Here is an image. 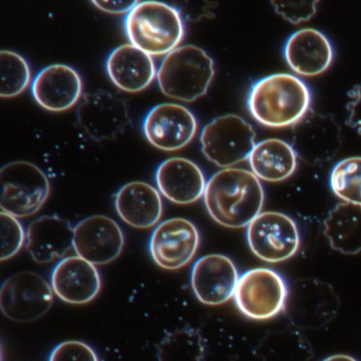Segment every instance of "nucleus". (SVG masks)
Returning a JSON list of instances; mask_svg holds the SVG:
<instances>
[{
    "label": "nucleus",
    "mask_w": 361,
    "mask_h": 361,
    "mask_svg": "<svg viewBox=\"0 0 361 361\" xmlns=\"http://www.w3.org/2000/svg\"><path fill=\"white\" fill-rule=\"evenodd\" d=\"M203 198L208 213L216 223L240 228L247 226L261 213L264 193L252 171L228 167L209 178Z\"/></svg>",
    "instance_id": "1"
},
{
    "label": "nucleus",
    "mask_w": 361,
    "mask_h": 361,
    "mask_svg": "<svg viewBox=\"0 0 361 361\" xmlns=\"http://www.w3.org/2000/svg\"><path fill=\"white\" fill-rule=\"evenodd\" d=\"M312 94L305 81L286 73L255 82L247 95L250 114L260 124L283 128L298 123L311 109Z\"/></svg>",
    "instance_id": "2"
},
{
    "label": "nucleus",
    "mask_w": 361,
    "mask_h": 361,
    "mask_svg": "<svg viewBox=\"0 0 361 361\" xmlns=\"http://www.w3.org/2000/svg\"><path fill=\"white\" fill-rule=\"evenodd\" d=\"M130 44L151 56L166 55L177 48L185 33L180 11L156 1H137L124 17Z\"/></svg>",
    "instance_id": "3"
},
{
    "label": "nucleus",
    "mask_w": 361,
    "mask_h": 361,
    "mask_svg": "<svg viewBox=\"0 0 361 361\" xmlns=\"http://www.w3.org/2000/svg\"><path fill=\"white\" fill-rule=\"evenodd\" d=\"M214 75V61L209 55L197 46L185 44L165 55L156 78L166 96L192 102L207 92Z\"/></svg>",
    "instance_id": "4"
},
{
    "label": "nucleus",
    "mask_w": 361,
    "mask_h": 361,
    "mask_svg": "<svg viewBox=\"0 0 361 361\" xmlns=\"http://www.w3.org/2000/svg\"><path fill=\"white\" fill-rule=\"evenodd\" d=\"M2 212L24 218L37 213L47 200L50 183L46 173L27 161H14L0 170Z\"/></svg>",
    "instance_id": "5"
},
{
    "label": "nucleus",
    "mask_w": 361,
    "mask_h": 361,
    "mask_svg": "<svg viewBox=\"0 0 361 361\" xmlns=\"http://www.w3.org/2000/svg\"><path fill=\"white\" fill-rule=\"evenodd\" d=\"M288 286L277 271L254 268L239 276L233 300L238 310L253 320H267L283 312Z\"/></svg>",
    "instance_id": "6"
},
{
    "label": "nucleus",
    "mask_w": 361,
    "mask_h": 361,
    "mask_svg": "<svg viewBox=\"0 0 361 361\" xmlns=\"http://www.w3.org/2000/svg\"><path fill=\"white\" fill-rule=\"evenodd\" d=\"M200 140L206 158L224 169L247 159L256 144L252 126L233 114L218 116L205 125Z\"/></svg>",
    "instance_id": "7"
},
{
    "label": "nucleus",
    "mask_w": 361,
    "mask_h": 361,
    "mask_svg": "<svg viewBox=\"0 0 361 361\" xmlns=\"http://www.w3.org/2000/svg\"><path fill=\"white\" fill-rule=\"evenodd\" d=\"M246 237L251 251L269 263L290 259L298 252L300 244L295 221L279 212L259 214L247 226Z\"/></svg>",
    "instance_id": "8"
},
{
    "label": "nucleus",
    "mask_w": 361,
    "mask_h": 361,
    "mask_svg": "<svg viewBox=\"0 0 361 361\" xmlns=\"http://www.w3.org/2000/svg\"><path fill=\"white\" fill-rule=\"evenodd\" d=\"M53 293L51 285L39 274L30 271L18 272L1 284V312L14 322L37 320L51 307Z\"/></svg>",
    "instance_id": "9"
},
{
    "label": "nucleus",
    "mask_w": 361,
    "mask_h": 361,
    "mask_svg": "<svg viewBox=\"0 0 361 361\" xmlns=\"http://www.w3.org/2000/svg\"><path fill=\"white\" fill-rule=\"evenodd\" d=\"M339 299L331 285L317 279H300L288 288L283 312L299 328L319 329L338 312Z\"/></svg>",
    "instance_id": "10"
},
{
    "label": "nucleus",
    "mask_w": 361,
    "mask_h": 361,
    "mask_svg": "<svg viewBox=\"0 0 361 361\" xmlns=\"http://www.w3.org/2000/svg\"><path fill=\"white\" fill-rule=\"evenodd\" d=\"M200 244L197 227L184 218H171L159 223L149 240V251L160 267L175 270L185 266L195 256Z\"/></svg>",
    "instance_id": "11"
},
{
    "label": "nucleus",
    "mask_w": 361,
    "mask_h": 361,
    "mask_svg": "<svg viewBox=\"0 0 361 361\" xmlns=\"http://www.w3.org/2000/svg\"><path fill=\"white\" fill-rule=\"evenodd\" d=\"M197 130L195 115L185 106L176 103L153 106L142 122V131L147 140L164 151H176L185 147L193 139Z\"/></svg>",
    "instance_id": "12"
},
{
    "label": "nucleus",
    "mask_w": 361,
    "mask_h": 361,
    "mask_svg": "<svg viewBox=\"0 0 361 361\" xmlns=\"http://www.w3.org/2000/svg\"><path fill=\"white\" fill-rule=\"evenodd\" d=\"M76 116L81 128L97 141L114 139L124 131L130 121L126 102L104 90L84 95Z\"/></svg>",
    "instance_id": "13"
},
{
    "label": "nucleus",
    "mask_w": 361,
    "mask_h": 361,
    "mask_svg": "<svg viewBox=\"0 0 361 361\" xmlns=\"http://www.w3.org/2000/svg\"><path fill=\"white\" fill-rule=\"evenodd\" d=\"M124 243L121 226L104 215L87 216L73 227V249L76 255L94 265L115 260L121 255Z\"/></svg>",
    "instance_id": "14"
},
{
    "label": "nucleus",
    "mask_w": 361,
    "mask_h": 361,
    "mask_svg": "<svg viewBox=\"0 0 361 361\" xmlns=\"http://www.w3.org/2000/svg\"><path fill=\"white\" fill-rule=\"evenodd\" d=\"M238 279L237 268L229 257L210 254L195 262L190 283L200 302L207 305H219L233 298Z\"/></svg>",
    "instance_id": "15"
},
{
    "label": "nucleus",
    "mask_w": 361,
    "mask_h": 361,
    "mask_svg": "<svg viewBox=\"0 0 361 361\" xmlns=\"http://www.w3.org/2000/svg\"><path fill=\"white\" fill-rule=\"evenodd\" d=\"M50 285L62 301L83 305L98 295L102 279L96 265L73 255L63 257L55 264L51 272Z\"/></svg>",
    "instance_id": "16"
},
{
    "label": "nucleus",
    "mask_w": 361,
    "mask_h": 361,
    "mask_svg": "<svg viewBox=\"0 0 361 361\" xmlns=\"http://www.w3.org/2000/svg\"><path fill=\"white\" fill-rule=\"evenodd\" d=\"M31 92L36 102L50 111H66L80 99L82 81L78 72L64 63L42 68L32 80Z\"/></svg>",
    "instance_id": "17"
},
{
    "label": "nucleus",
    "mask_w": 361,
    "mask_h": 361,
    "mask_svg": "<svg viewBox=\"0 0 361 361\" xmlns=\"http://www.w3.org/2000/svg\"><path fill=\"white\" fill-rule=\"evenodd\" d=\"M284 59L297 74L315 76L326 71L334 59V49L329 38L311 27L292 33L283 47Z\"/></svg>",
    "instance_id": "18"
},
{
    "label": "nucleus",
    "mask_w": 361,
    "mask_h": 361,
    "mask_svg": "<svg viewBox=\"0 0 361 361\" xmlns=\"http://www.w3.org/2000/svg\"><path fill=\"white\" fill-rule=\"evenodd\" d=\"M295 126L297 147L310 163L331 159L341 147V128L331 114L310 109Z\"/></svg>",
    "instance_id": "19"
},
{
    "label": "nucleus",
    "mask_w": 361,
    "mask_h": 361,
    "mask_svg": "<svg viewBox=\"0 0 361 361\" xmlns=\"http://www.w3.org/2000/svg\"><path fill=\"white\" fill-rule=\"evenodd\" d=\"M159 192L169 201L188 204L203 196L206 180L201 169L183 157H171L163 161L155 171Z\"/></svg>",
    "instance_id": "20"
},
{
    "label": "nucleus",
    "mask_w": 361,
    "mask_h": 361,
    "mask_svg": "<svg viewBox=\"0 0 361 361\" xmlns=\"http://www.w3.org/2000/svg\"><path fill=\"white\" fill-rule=\"evenodd\" d=\"M106 70L112 82L128 92L143 90L157 75L152 56L130 43L119 45L109 54Z\"/></svg>",
    "instance_id": "21"
},
{
    "label": "nucleus",
    "mask_w": 361,
    "mask_h": 361,
    "mask_svg": "<svg viewBox=\"0 0 361 361\" xmlns=\"http://www.w3.org/2000/svg\"><path fill=\"white\" fill-rule=\"evenodd\" d=\"M73 227L56 215H42L26 229L25 248L37 263L45 264L63 257L73 247Z\"/></svg>",
    "instance_id": "22"
},
{
    "label": "nucleus",
    "mask_w": 361,
    "mask_h": 361,
    "mask_svg": "<svg viewBox=\"0 0 361 361\" xmlns=\"http://www.w3.org/2000/svg\"><path fill=\"white\" fill-rule=\"evenodd\" d=\"M114 207L118 216L135 228H149L161 219L163 204L160 192L142 181L122 185L114 195Z\"/></svg>",
    "instance_id": "23"
},
{
    "label": "nucleus",
    "mask_w": 361,
    "mask_h": 361,
    "mask_svg": "<svg viewBox=\"0 0 361 361\" xmlns=\"http://www.w3.org/2000/svg\"><path fill=\"white\" fill-rule=\"evenodd\" d=\"M248 161L252 172L268 182H280L290 177L298 164V154L288 142L278 138H268L254 146Z\"/></svg>",
    "instance_id": "24"
},
{
    "label": "nucleus",
    "mask_w": 361,
    "mask_h": 361,
    "mask_svg": "<svg viewBox=\"0 0 361 361\" xmlns=\"http://www.w3.org/2000/svg\"><path fill=\"white\" fill-rule=\"evenodd\" d=\"M324 234L330 247L343 255L361 252V207L339 202L324 220Z\"/></svg>",
    "instance_id": "25"
},
{
    "label": "nucleus",
    "mask_w": 361,
    "mask_h": 361,
    "mask_svg": "<svg viewBox=\"0 0 361 361\" xmlns=\"http://www.w3.org/2000/svg\"><path fill=\"white\" fill-rule=\"evenodd\" d=\"M261 361H310L312 350L298 331L281 329L265 335L256 348Z\"/></svg>",
    "instance_id": "26"
},
{
    "label": "nucleus",
    "mask_w": 361,
    "mask_h": 361,
    "mask_svg": "<svg viewBox=\"0 0 361 361\" xmlns=\"http://www.w3.org/2000/svg\"><path fill=\"white\" fill-rule=\"evenodd\" d=\"M204 355L202 334L190 327L169 332L157 345L158 361H204Z\"/></svg>",
    "instance_id": "27"
},
{
    "label": "nucleus",
    "mask_w": 361,
    "mask_h": 361,
    "mask_svg": "<svg viewBox=\"0 0 361 361\" xmlns=\"http://www.w3.org/2000/svg\"><path fill=\"white\" fill-rule=\"evenodd\" d=\"M329 185L344 202L361 207V156L345 158L332 168Z\"/></svg>",
    "instance_id": "28"
},
{
    "label": "nucleus",
    "mask_w": 361,
    "mask_h": 361,
    "mask_svg": "<svg viewBox=\"0 0 361 361\" xmlns=\"http://www.w3.org/2000/svg\"><path fill=\"white\" fill-rule=\"evenodd\" d=\"M1 97H13L23 92L31 81V71L25 59L11 50L0 52Z\"/></svg>",
    "instance_id": "29"
},
{
    "label": "nucleus",
    "mask_w": 361,
    "mask_h": 361,
    "mask_svg": "<svg viewBox=\"0 0 361 361\" xmlns=\"http://www.w3.org/2000/svg\"><path fill=\"white\" fill-rule=\"evenodd\" d=\"M26 230L18 219L1 212V261L14 257L25 245Z\"/></svg>",
    "instance_id": "30"
},
{
    "label": "nucleus",
    "mask_w": 361,
    "mask_h": 361,
    "mask_svg": "<svg viewBox=\"0 0 361 361\" xmlns=\"http://www.w3.org/2000/svg\"><path fill=\"white\" fill-rule=\"evenodd\" d=\"M48 361H99L95 350L87 343L76 340L57 344L51 351Z\"/></svg>",
    "instance_id": "31"
},
{
    "label": "nucleus",
    "mask_w": 361,
    "mask_h": 361,
    "mask_svg": "<svg viewBox=\"0 0 361 361\" xmlns=\"http://www.w3.org/2000/svg\"><path fill=\"white\" fill-rule=\"evenodd\" d=\"M276 13L292 24L312 18L317 12L319 1H271Z\"/></svg>",
    "instance_id": "32"
},
{
    "label": "nucleus",
    "mask_w": 361,
    "mask_h": 361,
    "mask_svg": "<svg viewBox=\"0 0 361 361\" xmlns=\"http://www.w3.org/2000/svg\"><path fill=\"white\" fill-rule=\"evenodd\" d=\"M347 96L348 116L345 123L361 136V82L348 90Z\"/></svg>",
    "instance_id": "33"
},
{
    "label": "nucleus",
    "mask_w": 361,
    "mask_h": 361,
    "mask_svg": "<svg viewBox=\"0 0 361 361\" xmlns=\"http://www.w3.org/2000/svg\"><path fill=\"white\" fill-rule=\"evenodd\" d=\"M94 5L102 11L111 13H127L137 1H92Z\"/></svg>",
    "instance_id": "34"
},
{
    "label": "nucleus",
    "mask_w": 361,
    "mask_h": 361,
    "mask_svg": "<svg viewBox=\"0 0 361 361\" xmlns=\"http://www.w3.org/2000/svg\"><path fill=\"white\" fill-rule=\"evenodd\" d=\"M322 361H357L355 357L345 354H335L328 356Z\"/></svg>",
    "instance_id": "35"
}]
</instances>
